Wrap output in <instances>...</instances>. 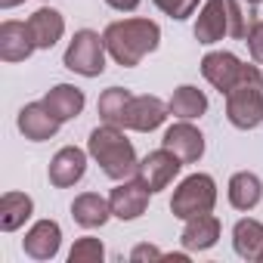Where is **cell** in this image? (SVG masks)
I'll return each instance as SVG.
<instances>
[{"label":"cell","mask_w":263,"mask_h":263,"mask_svg":"<svg viewBox=\"0 0 263 263\" xmlns=\"http://www.w3.org/2000/svg\"><path fill=\"white\" fill-rule=\"evenodd\" d=\"M102 41L118 65L134 68L143 62V56H149L158 47L161 28L152 19H124V22H111L102 34Z\"/></svg>","instance_id":"cell-1"},{"label":"cell","mask_w":263,"mask_h":263,"mask_svg":"<svg viewBox=\"0 0 263 263\" xmlns=\"http://www.w3.org/2000/svg\"><path fill=\"white\" fill-rule=\"evenodd\" d=\"M90 155L99 161L102 174L111 180H130L137 177L140 161L130 140L118 130V124H102L90 134Z\"/></svg>","instance_id":"cell-2"},{"label":"cell","mask_w":263,"mask_h":263,"mask_svg":"<svg viewBox=\"0 0 263 263\" xmlns=\"http://www.w3.org/2000/svg\"><path fill=\"white\" fill-rule=\"evenodd\" d=\"M226 118L238 130H254L263 121V74L257 65H245L235 87L226 93Z\"/></svg>","instance_id":"cell-3"},{"label":"cell","mask_w":263,"mask_h":263,"mask_svg":"<svg viewBox=\"0 0 263 263\" xmlns=\"http://www.w3.org/2000/svg\"><path fill=\"white\" fill-rule=\"evenodd\" d=\"M214 204H217V186H214V180L208 174L186 177L177 186L174 198H171V211L180 220H189V217H198V214H211Z\"/></svg>","instance_id":"cell-4"},{"label":"cell","mask_w":263,"mask_h":263,"mask_svg":"<svg viewBox=\"0 0 263 263\" xmlns=\"http://www.w3.org/2000/svg\"><path fill=\"white\" fill-rule=\"evenodd\" d=\"M65 68H71V71H78L84 78L102 74L105 71V41L90 28L78 31L71 37L68 50H65Z\"/></svg>","instance_id":"cell-5"},{"label":"cell","mask_w":263,"mask_h":263,"mask_svg":"<svg viewBox=\"0 0 263 263\" xmlns=\"http://www.w3.org/2000/svg\"><path fill=\"white\" fill-rule=\"evenodd\" d=\"M171 105L161 102L158 96H134L124 111V121L121 127H130V130H140V134H149V130L161 127L164 118H167Z\"/></svg>","instance_id":"cell-6"},{"label":"cell","mask_w":263,"mask_h":263,"mask_svg":"<svg viewBox=\"0 0 263 263\" xmlns=\"http://www.w3.org/2000/svg\"><path fill=\"white\" fill-rule=\"evenodd\" d=\"M180 167H183V161L171 152V149H158V152H149L143 161H140V171H137V177L149 186V192H161L177 174H180Z\"/></svg>","instance_id":"cell-7"},{"label":"cell","mask_w":263,"mask_h":263,"mask_svg":"<svg viewBox=\"0 0 263 263\" xmlns=\"http://www.w3.org/2000/svg\"><path fill=\"white\" fill-rule=\"evenodd\" d=\"M149 186L137 177V180H127L121 183L118 189H111L108 195V204H111V214L121 217V220H137L140 214H146L149 208Z\"/></svg>","instance_id":"cell-8"},{"label":"cell","mask_w":263,"mask_h":263,"mask_svg":"<svg viewBox=\"0 0 263 263\" xmlns=\"http://www.w3.org/2000/svg\"><path fill=\"white\" fill-rule=\"evenodd\" d=\"M164 149H171L183 164H192L204 155V137H201V130L192 127L189 121H180L174 127H167V134H164Z\"/></svg>","instance_id":"cell-9"},{"label":"cell","mask_w":263,"mask_h":263,"mask_svg":"<svg viewBox=\"0 0 263 263\" xmlns=\"http://www.w3.org/2000/svg\"><path fill=\"white\" fill-rule=\"evenodd\" d=\"M241 62L232 56V53H226V50H217V53H208L204 59H201V74L220 90V93H229L232 87H235V81H238V74H241Z\"/></svg>","instance_id":"cell-10"},{"label":"cell","mask_w":263,"mask_h":263,"mask_svg":"<svg viewBox=\"0 0 263 263\" xmlns=\"http://www.w3.org/2000/svg\"><path fill=\"white\" fill-rule=\"evenodd\" d=\"M84 171H87V155H84V149L65 146V149H59V152L53 155V161H50V183H53L56 189L74 186V183L84 177Z\"/></svg>","instance_id":"cell-11"},{"label":"cell","mask_w":263,"mask_h":263,"mask_svg":"<svg viewBox=\"0 0 263 263\" xmlns=\"http://www.w3.org/2000/svg\"><path fill=\"white\" fill-rule=\"evenodd\" d=\"M37 50L28 22H4L0 25V59L4 62H22Z\"/></svg>","instance_id":"cell-12"},{"label":"cell","mask_w":263,"mask_h":263,"mask_svg":"<svg viewBox=\"0 0 263 263\" xmlns=\"http://www.w3.org/2000/svg\"><path fill=\"white\" fill-rule=\"evenodd\" d=\"M59 124H62V121H59L44 102H31V105H25V108L19 111V130H22L28 140H34V143H44V140L56 137Z\"/></svg>","instance_id":"cell-13"},{"label":"cell","mask_w":263,"mask_h":263,"mask_svg":"<svg viewBox=\"0 0 263 263\" xmlns=\"http://www.w3.org/2000/svg\"><path fill=\"white\" fill-rule=\"evenodd\" d=\"M59 241H62L59 223H56V220H41V223H34V226L28 229V235L22 238V248H25V254L34 257V260H50V257H56Z\"/></svg>","instance_id":"cell-14"},{"label":"cell","mask_w":263,"mask_h":263,"mask_svg":"<svg viewBox=\"0 0 263 263\" xmlns=\"http://www.w3.org/2000/svg\"><path fill=\"white\" fill-rule=\"evenodd\" d=\"M223 34H229L226 0H208L198 13V22H195V41L198 44H217Z\"/></svg>","instance_id":"cell-15"},{"label":"cell","mask_w":263,"mask_h":263,"mask_svg":"<svg viewBox=\"0 0 263 263\" xmlns=\"http://www.w3.org/2000/svg\"><path fill=\"white\" fill-rule=\"evenodd\" d=\"M217 238H220V220L214 214H198L186 220V229H183L186 251H208L217 245Z\"/></svg>","instance_id":"cell-16"},{"label":"cell","mask_w":263,"mask_h":263,"mask_svg":"<svg viewBox=\"0 0 263 263\" xmlns=\"http://www.w3.org/2000/svg\"><path fill=\"white\" fill-rule=\"evenodd\" d=\"M28 31H31V37H34L37 50H50V47L62 37L65 22H62V16H59L56 10L41 7L37 13H31V19H28Z\"/></svg>","instance_id":"cell-17"},{"label":"cell","mask_w":263,"mask_h":263,"mask_svg":"<svg viewBox=\"0 0 263 263\" xmlns=\"http://www.w3.org/2000/svg\"><path fill=\"white\" fill-rule=\"evenodd\" d=\"M108 214H111V204H108L99 192H84V195H78V198L71 201V217H74V223H81L84 229L102 226V223L108 220Z\"/></svg>","instance_id":"cell-18"},{"label":"cell","mask_w":263,"mask_h":263,"mask_svg":"<svg viewBox=\"0 0 263 263\" xmlns=\"http://www.w3.org/2000/svg\"><path fill=\"white\" fill-rule=\"evenodd\" d=\"M44 105L59 118V121H68V118H78L81 108H84V93L71 84H56L47 96H44Z\"/></svg>","instance_id":"cell-19"},{"label":"cell","mask_w":263,"mask_h":263,"mask_svg":"<svg viewBox=\"0 0 263 263\" xmlns=\"http://www.w3.org/2000/svg\"><path fill=\"white\" fill-rule=\"evenodd\" d=\"M263 195V183L257 174L251 171H238L232 180H229V204L235 211H251Z\"/></svg>","instance_id":"cell-20"},{"label":"cell","mask_w":263,"mask_h":263,"mask_svg":"<svg viewBox=\"0 0 263 263\" xmlns=\"http://www.w3.org/2000/svg\"><path fill=\"white\" fill-rule=\"evenodd\" d=\"M232 245H235V254L245 257V260H260L263 254V223L257 220H238L235 229H232Z\"/></svg>","instance_id":"cell-21"},{"label":"cell","mask_w":263,"mask_h":263,"mask_svg":"<svg viewBox=\"0 0 263 263\" xmlns=\"http://www.w3.org/2000/svg\"><path fill=\"white\" fill-rule=\"evenodd\" d=\"M171 115L174 118H180V121H192V118H198V115H204V108H208V96L198 90V87H177L174 90V96H171Z\"/></svg>","instance_id":"cell-22"},{"label":"cell","mask_w":263,"mask_h":263,"mask_svg":"<svg viewBox=\"0 0 263 263\" xmlns=\"http://www.w3.org/2000/svg\"><path fill=\"white\" fill-rule=\"evenodd\" d=\"M31 198L25 192H7L4 198H0V229L4 232H13L19 229L28 217H31Z\"/></svg>","instance_id":"cell-23"},{"label":"cell","mask_w":263,"mask_h":263,"mask_svg":"<svg viewBox=\"0 0 263 263\" xmlns=\"http://www.w3.org/2000/svg\"><path fill=\"white\" fill-rule=\"evenodd\" d=\"M226 13H229V34L232 37H248L251 28L260 22L257 4H248V0H226Z\"/></svg>","instance_id":"cell-24"},{"label":"cell","mask_w":263,"mask_h":263,"mask_svg":"<svg viewBox=\"0 0 263 263\" xmlns=\"http://www.w3.org/2000/svg\"><path fill=\"white\" fill-rule=\"evenodd\" d=\"M130 99H134V93H130V90H124V87H108V90L99 96V118H102L105 124H118V127H121Z\"/></svg>","instance_id":"cell-25"},{"label":"cell","mask_w":263,"mask_h":263,"mask_svg":"<svg viewBox=\"0 0 263 263\" xmlns=\"http://www.w3.org/2000/svg\"><path fill=\"white\" fill-rule=\"evenodd\" d=\"M102 241L99 238H78L74 241V248H71V254H68V260L71 263H96V260H102Z\"/></svg>","instance_id":"cell-26"},{"label":"cell","mask_w":263,"mask_h":263,"mask_svg":"<svg viewBox=\"0 0 263 263\" xmlns=\"http://www.w3.org/2000/svg\"><path fill=\"white\" fill-rule=\"evenodd\" d=\"M155 7L164 10L174 19H189L195 13V7H198V0H155Z\"/></svg>","instance_id":"cell-27"},{"label":"cell","mask_w":263,"mask_h":263,"mask_svg":"<svg viewBox=\"0 0 263 263\" xmlns=\"http://www.w3.org/2000/svg\"><path fill=\"white\" fill-rule=\"evenodd\" d=\"M245 41H248V50H251L254 62H257V65H263V19L251 28V34H248Z\"/></svg>","instance_id":"cell-28"},{"label":"cell","mask_w":263,"mask_h":263,"mask_svg":"<svg viewBox=\"0 0 263 263\" xmlns=\"http://www.w3.org/2000/svg\"><path fill=\"white\" fill-rule=\"evenodd\" d=\"M130 257H134V260H161L164 254H161L158 248H152V245H137Z\"/></svg>","instance_id":"cell-29"},{"label":"cell","mask_w":263,"mask_h":263,"mask_svg":"<svg viewBox=\"0 0 263 263\" xmlns=\"http://www.w3.org/2000/svg\"><path fill=\"white\" fill-rule=\"evenodd\" d=\"M105 4L111 10H121V13H130V10H137L140 7V0H105Z\"/></svg>","instance_id":"cell-30"},{"label":"cell","mask_w":263,"mask_h":263,"mask_svg":"<svg viewBox=\"0 0 263 263\" xmlns=\"http://www.w3.org/2000/svg\"><path fill=\"white\" fill-rule=\"evenodd\" d=\"M22 4V0H0V7H4V10H10V7H19Z\"/></svg>","instance_id":"cell-31"},{"label":"cell","mask_w":263,"mask_h":263,"mask_svg":"<svg viewBox=\"0 0 263 263\" xmlns=\"http://www.w3.org/2000/svg\"><path fill=\"white\" fill-rule=\"evenodd\" d=\"M248 4H260V0H248Z\"/></svg>","instance_id":"cell-32"},{"label":"cell","mask_w":263,"mask_h":263,"mask_svg":"<svg viewBox=\"0 0 263 263\" xmlns=\"http://www.w3.org/2000/svg\"><path fill=\"white\" fill-rule=\"evenodd\" d=\"M260 260H263V254H260Z\"/></svg>","instance_id":"cell-33"}]
</instances>
